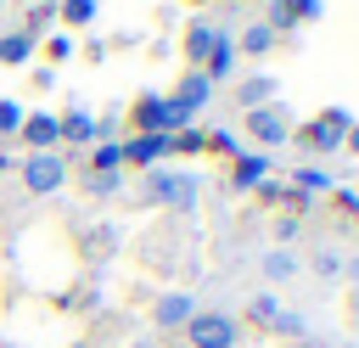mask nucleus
Wrapping results in <instances>:
<instances>
[{"label": "nucleus", "instance_id": "nucleus-18", "mask_svg": "<svg viewBox=\"0 0 359 348\" xmlns=\"http://www.w3.org/2000/svg\"><path fill=\"white\" fill-rule=\"evenodd\" d=\"M84 168H95V174H123V140H95V146L84 152Z\"/></svg>", "mask_w": 359, "mask_h": 348}, {"label": "nucleus", "instance_id": "nucleus-29", "mask_svg": "<svg viewBox=\"0 0 359 348\" xmlns=\"http://www.w3.org/2000/svg\"><path fill=\"white\" fill-rule=\"evenodd\" d=\"M314 275H320V281H337V275H342V253L320 247V253H314Z\"/></svg>", "mask_w": 359, "mask_h": 348}, {"label": "nucleus", "instance_id": "nucleus-4", "mask_svg": "<svg viewBox=\"0 0 359 348\" xmlns=\"http://www.w3.org/2000/svg\"><path fill=\"white\" fill-rule=\"evenodd\" d=\"M185 342H191V348H236V342H241V326H236V314H224V309H196V314L185 320Z\"/></svg>", "mask_w": 359, "mask_h": 348}, {"label": "nucleus", "instance_id": "nucleus-36", "mask_svg": "<svg viewBox=\"0 0 359 348\" xmlns=\"http://www.w3.org/2000/svg\"><path fill=\"white\" fill-rule=\"evenodd\" d=\"M11 168H17V163H11V157H6V152H0V174H11Z\"/></svg>", "mask_w": 359, "mask_h": 348}, {"label": "nucleus", "instance_id": "nucleus-12", "mask_svg": "<svg viewBox=\"0 0 359 348\" xmlns=\"http://www.w3.org/2000/svg\"><path fill=\"white\" fill-rule=\"evenodd\" d=\"M196 309H202V303H196L191 292H163V297L151 303V326H157V331H185V320H191Z\"/></svg>", "mask_w": 359, "mask_h": 348}, {"label": "nucleus", "instance_id": "nucleus-17", "mask_svg": "<svg viewBox=\"0 0 359 348\" xmlns=\"http://www.w3.org/2000/svg\"><path fill=\"white\" fill-rule=\"evenodd\" d=\"M275 90H280V84H275L269 73H247V79L236 84V101H241V112H252V107H269Z\"/></svg>", "mask_w": 359, "mask_h": 348}, {"label": "nucleus", "instance_id": "nucleus-23", "mask_svg": "<svg viewBox=\"0 0 359 348\" xmlns=\"http://www.w3.org/2000/svg\"><path fill=\"white\" fill-rule=\"evenodd\" d=\"M79 180H84V196H101V202L123 191V174H95V168H84Z\"/></svg>", "mask_w": 359, "mask_h": 348}, {"label": "nucleus", "instance_id": "nucleus-19", "mask_svg": "<svg viewBox=\"0 0 359 348\" xmlns=\"http://www.w3.org/2000/svg\"><path fill=\"white\" fill-rule=\"evenodd\" d=\"M95 11H101V0H56V22H62V34L90 28V22H95Z\"/></svg>", "mask_w": 359, "mask_h": 348}, {"label": "nucleus", "instance_id": "nucleus-31", "mask_svg": "<svg viewBox=\"0 0 359 348\" xmlns=\"http://www.w3.org/2000/svg\"><path fill=\"white\" fill-rule=\"evenodd\" d=\"M297 230H303V219H297V213H280V219H275V247H286Z\"/></svg>", "mask_w": 359, "mask_h": 348}, {"label": "nucleus", "instance_id": "nucleus-9", "mask_svg": "<svg viewBox=\"0 0 359 348\" xmlns=\"http://www.w3.org/2000/svg\"><path fill=\"white\" fill-rule=\"evenodd\" d=\"M208 101H213V84H208L196 67H185V73H180V84L168 90V107H174V112H185V118H196Z\"/></svg>", "mask_w": 359, "mask_h": 348}, {"label": "nucleus", "instance_id": "nucleus-25", "mask_svg": "<svg viewBox=\"0 0 359 348\" xmlns=\"http://www.w3.org/2000/svg\"><path fill=\"white\" fill-rule=\"evenodd\" d=\"M286 275H297V258L286 247H269L264 253V281H286Z\"/></svg>", "mask_w": 359, "mask_h": 348}, {"label": "nucleus", "instance_id": "nucleus-1", "mask_svg": "<svg viewBox=\"0 0 359 348\" xmlns=\"http://www.w3.org/2000/svg\"><path fill=\"white\" fill-rule=\"evenodd\" d=\"M196 196H202V180H196L191 168L157 163V168H146V174H140V202H151V208L191 213V208H196Z\"/></svg>", "mask_w": 359, "mask_h": 348}, {"label": "nucleus", "instance_id": "nucleus-7", "mask_svg": "<svg viewBox=\"0 0 359 348\" xmlns=\"http://www.w3.org/2000/svg\"><path fill=\"white\" fill-rule=\"evenodd\" d=\"M247 314H252V326H264V331H280V337H309V320L303 314H292L280 297H269V292H258L252 303H247Z\"/></svg>", "mask_w": 359, "mask_h": 348}, {"label": "nucleus", "instance_id": "nucleus-21", "mask_svg": "<svg viewBox=\"0 0 359 348\" xmlns=\"http://www.w3.org/2000/svg\"><path fill=\"white\" fill-rule=\"evenodd\" d=\"M269 45H280V39H275L264 22H252V28L236 39V56H269Z\"/></svg>", "mask_w": 359, "mask_h": 348}, {"label": "nucleus", "instance_id": "nucleus-28", "mask_svg": "<svg viewBox=\"0 0 359 348\" xmlns=\"http://www.w3.org/2000/svg\"><path fill=\"white\" fill-rule=\"evenodd\" d=\"M73 51H79V45H73V34H50V39H45V67H56V62H67Z\"/></svg>", "mask_w": 359, "mask_h": 348}, {"label": "nucleus", "instance_id": "nucleus-6", "mask_svg": "<svg viewBox=\"0 0 359 348\" xmlns=\"http://www.w3.org/2000/svg\"><path fill=\"white\" fill-rule=\"evenodd\" d=\"M11 174H22V185H28L34 196H50V191H62V185H67V174H73V168H67V157H62V152H28Z\"/></svg>", "mask_w": 359, "mask_h": 348}, {"label": "nucleus", "instance_id": "nucleus-15", "mask_svg": "<svg viewBox=\"0 0 359 348\" xmlns=\"http://www.w3.org/2000/svg\"><path fill=\"white\" fill-rule=\"evenodd\" d=\"M213 39H219V28H213L208 17H196V22L180 34V51H185V62H191V67H202V62H208V51H213Z\"/></svg>", "mask_w": 359, "mask_h": 348}, {"label": "nucleus", "instance_id": "nucleus-37", "mask_svg": "<svg viewBox=\"0 0 359 348\" xmlns=\"http://www.w3.org/2000/svg\"><path fill=\"white\" fill-rule=\"evenodd\" d=\"M185 6H208V0H185Z\"/></svg>", "mask_w": 359, "mask_h": 348}, {"label": "nucleus", "instance_id": "nucleus-22", "mask_svg": "<svg viewBox=\"0 0 359 348\" xmlns=\"http://www.w3.org/2000/svg\"><path fill=\"white\" fill-rule=\"evenodd\" d=\"M50 22H56V0H28V17H22V34H34V39H39V34L50 28Z\"/></svg>", "mask_w": 359, "mask_h": 348}, {"label": "nucleus", "instance_id": "nucleus-35", "mask_svg": "<svg viewBox=\"0 0 359 348\" xmlns=\"http://www.w3.org/2000/svg\"><path fill=\"white\" fill-rule=\"evenodd\" d=\"M342 275H348V281L359 286V253H353V258H342Z\"/></svg>", "mask_w": 359, "mask_h": 348}, {"label": "nucleus", "instance_id": "nucleus-34", "mask_svg": "<svg viewBox=\"0 0 359 348\" xmlns=\"http://www.w3.org/2000/svg\"><path fill=\"white\" fill-rule=\"evenodd\" d=\"M342 152H353V157H359V118H353V129L342 135Z\"/></svg>", "mask_w": 359, "mask_h": 348}, {"label": "nucleus", "instance_id": "nucleus-8", "mask_svg": "<svg viewBox=\"0 0 359 348\" xmlns=\"http://www.w3.org/2000/svg\"><path fill=\"white\" fill-rule=\"evenodd\" d=\"M269 174H275V168H269V152H252V146H247L241 157H230V163H224V180H230V191H258Z\"/></svg>", "mask_w": 359, "mask_h": 348}, {"label": "nucleus", "instance_id": "nucleus-14", "mask_svg": "<svg viewBox=\"0 0 359 348\" xmlns=\"http://www.w3.org/2000/svg\"><path fill=\"white\" fill-rule=\"evenodd\" d=\"M208 84H230V73H236V39L219 28V39H213V51H208V62L196 67Z\"/></svg>", "mask_w": 359, "mask_h": 348}, {"label": "nucleus", "instance_id": "nucleus-24", "mask_svg": "<svg viewBox=\"0 0 359 348\" xmlns=\"http://www.w3.org/2000/svg\"><path fill=\"white\" fill-rule=\"evenodd\" d=\"M264 28L280 39V34H297V11H292V0H269V17H264Z\"/></svg>", "mask_w": 359, "mask_h": 348}, {"label": "nucleus", "instance_id": "nucleus-27", "mask_svg": "<svg viewBox=\"0 0 359 348\" xmlns=\"http://www.w3.org/2000/svg\"><path fill=\"white\" fill-rule=\"evenodd\" d=\"M208 152H213V157H224V163H230V157H241V152H247V146H241V140H236V135H230V129H208Z\"/></svg>", "mask_w": 359, "mask_h": 348}, {"label": "nucleus", "instance_id": "nucleus-38", "mask_svg": "<svg viewBox=\"0 0 359 348\" xmlns=\"http://www.w3.org/2000/svg\"><path fill=\"white\" fill-rule=\"evenodd\" d=\"M0 11H6V0H0Z\"/></svg>", "mask_w": 359, "mask_h": 348}, {"label": "nucleus", "instance_id": "nucleus-5", "mask_svg": "<svg viewBox=\"0 0 359 348\" xmlns=\"http://www.w3.org/2000/svg\"><path fill=\"white\" fill-rule=\"evenodd\" d=\"M241 129L252 135V152H275V146H286V140H292V118H286V107H280V101L241 112Z\"/></svg>", "mask_w": 359, "mask_h": 348}, {"label": "nucleus", "instance_id": "nucleus-20", "mask_svg": "<svg viewBox=\"0 0 359 348\" xmlns=\"http://www.w3.org/2000/svg\"><path fill=\"white\" fill-rule=\"evenodd\" d=\"M292 191H297V196H314V191H331V174H325L320 163H303V168H292Z\"/></svg>", "mask_w": 359, "mask_h": 348}, {"label": "nucleus", "instance_id": "nucleus-16", "mask_svg": "<svg viewBox=\"0 0 359 348\" xmlns=\"http://www.w3.org/2000/svg\"><path fill=\"white\" fill-rule=\"evenodd\" d=\"M34 51H39L34 34H22V28H6V34H0V67H28Z\"/></svg>", "mask_w": 359, "mask_h": 348}, {"label": "nucleus", "instance_id": "nucleus-10", "mask_svg": "<svg viewBox=\"0 0 359 348\" xmlns=\"http://www.w3.org/2000/svg\"><path fill=\"white\" fill-rule=\"evenodd\" d=\"M56 129H62L67 146H84V152L101 140V118H95L90 107H67V112H56Z\"/></svg>", "mask_w": 359, "mask_h": 348}, {"label": "nucleus", "instance_id": "nucleus-33", "mask_svg": "<svg viewBox=\"0 0 359 348\" xmlns=\"http://www.w3.org/2000/svg\"><path fill=\"white\" fill-rule=\"evenodd\" d=\"M331 202H337L342 213H359V191H348V185H331Z\"/></svg>", "mask_w": 359, "mask_h": 348}, {"label": "nucleus", "instance_id": "nucleus-32", "mask_svg": "<svg viewBox=\"0 0 359 348\" xmlns=\"http://www.w3.org/2000/svg\"><path fill=\"white\" fill-rule=\"evenodd\" d=\"M292 11H297V28H303V22H320L325 17V0H292Z\"/></svg>", "mask_w": 359, "mask_h": 348}, {"label": "nucleus", "instance_id": "nucleus-11", "mask_svg": "<svg viewBox=\"0 0 359 348\" xmlns=\"http://www.w3.org/2000/svg\"><path fill=\"white\" fill-rule=\"evenodd\" d=\"M168 163V135H123V168H157Z\"/></svg>", "mask_w": 359, "mask_h": 348}, {"label": "nucleus", "instance_id": "nucleus-2", "mask_svg": "<svg viewBox=\"0 0 359 348\" xmlns=\"http://www.w3.org/2000/svg\"><path fill=\"white\" fill-rule=\"evenodd\" d=\"M353 129V112L348 107H320L309 123H292V146L309 157V163H320L325 152H342V135Z\"/></svg>", "mask_w": 359, "mask_h": 348}, {"label": "nucleus", "instance_id": "nucleus-30", "mask_svg": "<svg viewBox=\"0 0 359 348\" xmlns=\"http://www.w3.org/2000/svg\"><path fill=\"white\" fill-rule=\"evenodd\" d=\"M17 129H22V107H17V101H0V140L17 135Z\"/></svg>", "mask_w": 359, "mask_h": 348}, {"label": "nucleus", "instance_id": "nucleus-3", "mask_svg": "<svg viewBox=\"0 0 359 348\" xmlns=\"http://www.w3.org/2000/svg\"><path fill=\"white\" fill-rule=\"evenodd\" d=\"M123 123H129V135H180V129H191L196 118H185V112H174L168 107V95H157V90H146V95H135L129 101V112H123Z\"/></svg>", "mask_w": 359, "mask_h": 348}, {"label": "nucleus", "instance_id": "nucleus-13", "mask_svg": "<svg viewBox=\"0 0 359 348\" xmlns=\"http://www.w3.org/2000/svg\"><path fill=\"white\" fill-rule=\"evenodd\" d=\"M17 140H22L28 152H56V146H62L56 112H22V129H17Z\"/></svg>", "mask_w": 359, "mask_h": 348}, {"label": "nucleus", "instance_id": "nucleus-26", "mask_svg": "<svg viewBox=\"0 0 359 348\" xmlns=\"http://www.w3.org/2000/svg\"><path fill=\"white\" fill-rule=\"evenodd\" d=\"M196 152H208V135H202V129H180V135L168 140V157H196Z\"/></svg>", "mask_w": 359, "mask_h": 348}]
</instances>
